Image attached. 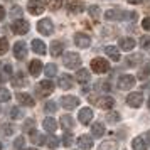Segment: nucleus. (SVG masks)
Wrapping results in <instances>:
<instances>
[{"label": "nucleus", "instance_id": "obj_1", "mask_svg": "<svg viewBox=\"0 0 150 150\" xmlns=\"http://www.w3.org/2000/svg\"><path fill=\"white\" fill-rule=\"evenodd\" d=\"M62 62H64V66L69 69H76L81 66V56L76 54V52H68V54L64 56V59H62Z\"/></svg>", "mask_w": 150, "mask_h": 150}, {"label": "nucleus", "instance_id": "obj_2", "mask_svg": "<svg viewBox=\"0 0 150 150\" xmlns=\"http://www.w3.org/2000/svg\"><path fill=\"white\" fill-rule=\"evenodd\" d=\"M91 69L95 71L96 74H103V73H106L110 69V64L106 59H101V57H96L91 61Z\"/></svg>", "mask_w": 150, "mask_h": 150}, {"label": "nucleus", "instance_id": "obj_3", "mask_svg": "<svg viewBox=\"0 0 150 150\" xmlns=\"http://www.w3.org/2000/svg\"><path fill=\"white\" fill-rule=\"evenodd\" d=\"M37 30H39L42 35H51L54 32V25H52V22L49 21V19H42V21H39V24H37Z\"/></svg>", "mask_w": 150, "mask_h": 150}, {"label": "nucleus", "instance_id": "obj_4", "mask_svg": "<svg viewBox=\"0 0 150 150\" xmlns=\"http://www.w3.org/2000/svg\"><path fill=\"white\" fill-rule=\"evenodd\" d=\"M12 30H14L15 34H27L29 32V22L27 21H22V19H17V21H14V24H12Z\"/></svg>", "mask_w": 150, "mask_h": 150}, {"label": "nucleus", "instance_id": "obj_5", "mask_svg": "<svg viewBox=\"0 0 150 150\" xmlns=\"http://www.w3.org/2000/svg\"><path fill=\"white\" fill-rule=\"evenodd\" d=\"M74 42L78 47L81 49H88L89 46H91V39H89V35L83 34V32H78V34L74 35Z\"/></svg>", "mask_w": 150, "mask_h": 150}, {"label": "nucleus", "instance_id": "obj_6", "mask_svg": "<svg viewBox=\"0 0 150 150\" xmlns=\"http://www.w3.org/2000/svg\"><path fill=\"white\" fill-rule=\"evenodd\" d=\"M133 84H135V78L130 74H123L118 79V88L120 89H130V88H133Z\"/></svg>", "mask_w": 150, "mask_h": 150}, {"label": "nucleus", "instance_id": "obj_7", "mask_svg": "<svg viewBox=\"0 0 150 150\" xmlns=\"http://www.w3.org/2000/svg\"><path fill=\"white\" fill-rule=\"evenodd\" d=\"M27 7H29V12L32 15H41L44 12V4L41 0H29Z\"/></svg>", "mask_w": 150, "mask_h": 150}, {"label": "nucleus", "instance_id": "obj_8", "mask_svg": "<svg viewBox=\"0 0 150 150\" xmlns=\"http://www.w3.org/2000/svg\"><path fill=\"white\" fill-rule=\"evenodd\" d=\"M14 56L17 57V59H24V57L27 56V44H25L24 41L15 42V46H14Z\"/></svg>", "mask_w": 150, "mask_h": 150}, {"label": "nucleus", "instance_id": "obj_9", "mask_svg": "<svg viewBox=\"0 0 150 150\" xmlns=\"http://www.w3.org/2000/svg\"><path fill=\"white\" fill-rule=\"evenodd\" d=\"M127 103L132 108H138V106H142V103H143V95L142 93H132V95L127 96Z\"/></svg>", "mask_w": 150, "mask_h": 150}, {"label": "nucleus", "instance_id": "obj_10", "mask_svg": "<svg viewBox=\"0 0 150 150\" xmlns=\"http://www.w3.org/2000/svg\"><path fill=\"white\" fill-rule=\"evenodd\" d=\"M61 105L64 106L66 110H73L79 105V100L76 96H62L61 98Z\"/></svg>", "mask_w": 150, "mask_h": 150}, {"label": "nucleus", "instance_id": "obj_11", "mask_svg": "<svg viewBox=\"0 0 150 150\" xmlns=\"http://www.w3.org/2000/svg\"><path fill=\"white\" fill-rule=\"evenodd\" d=\"M78 118H79V122H81L83 125H88V123L91 122V118H93V110L88 108V106H84L83 110H79Z\"/></svg>", "mask_w": 150, "mask_h": 150}, {"label": "nucleus", "instance_id": "obj_12", "mask_svg": "<svg viewBox=\"0 0 150 150\" xmlns=\"http://www.w3.org/2000/svg\"><path fill=\"white\" fill-rule=\"evenodd\" d=\"M105 19L106 21H123L125 19V12L123 10H118V8H111L105 14Z\"/></svg>", "mask_w": 150, "mask_h": 150}, {"label": "nucleus", "instance_id": "obj_13", "mask_svg": "<svg viewBox=\"0 0 150 150\" xmlns=\"http://www.w3.org/2000/svg\"><path fill=\"white\" fill-rule=\"evenodd\" d=\"M78 147H79V150H89L93 147V137L81 135L78 138Z\"/></svg>", "mask_w": 150, "mask_h": 150}, {"label": "nucleus", "instance_id": "obj_14", "mask_svg": "<svg viewBox=\"0 0 150 150\" xmlns=\"http://www.w3.org/2000/svg\"><path fill=\"white\" fill-rule=\"evenodd\" d=\"M96 105H98L101 110H110V108H113L115 101H113L111 96H101L100 100H96Z\"/></svg>", "mask_w": 150, "mask_h": 150}, {"label": "nucleus", "instance_id": "obj_15", "mask_svg": "<svg viewBox=\"0 0 150 150\" xmlns=\"http://www.w3.org/2000/svg\"><path fill=\"white\" fill-rule=\"evenodd\" d=\"M83 10H84V4L83 2H69L68 4L69 14H81Z\"/></svg>", "mask_w": 150, "mask_h": 150}, {"label": "nucleus", "instance_id": "obj_16", "mask_svg": "<svg viewBox=\"0 0 150 150\" xmlns=\"http://www.w3.org/2000/svg\"><path fill=\"white\" fill-rule=\"evenodd\" d=\"M17 100H19V103L24 105V106H34L35 105L34 98L29 96V95H25V93H19V95H17Z\"/></svg>", "mask_w": 150, "mask_h": 150}, {"label": "nucleus", "instance_id": "obj_17", "mask_svg": "<svg viewBox=\"0 0 150 150\" xmlns=\"http://www.w3.org/2000/svg\"><path fill=\"white\" fill-rule=\"evenodd\" d=\"M32 49H34L35 54H41V56H44L46 51H47L46 44H44L42 41H39V39H34V41H32Z\"/></svg>", "mask_w": 150, "mask_h": 150}, {"label": "nucleus", "instance_id": "obj_18", "mask_svg": "<svg viewBox=\"0 0 150 150\" xmlns=\"http://www.w3.org/2000/svg\"><path fill=\"white\" fill-rule=\"evenodd\" d=\"M41 71H42V62L41 61L34 59V61L29 64V73H30L32 76H39L41 74Z\"/></svg>", "mask_w": 150, "mask_h": 150}, {"label": "nucleus", "instance_id": "obj_19", "mask_svg": "<svg viewBox=\"0 0 150 150\" xmlns=\"http://www.w3.org/2000/svg\"><path fill=\"white\" fill-rule=\"evenodd\" d=\"M59 86H61L62 89L73 88V78H71L69 74H61L59 76Z\"/></svg>", "mask_w": 150, "mask_h": 150}, {"label": "nucleus", "instance_id": "obj_20", "mask_svg": "<svg viewBox=\"0 0 150 150\" xmlns=\"http://www.w3.org/2000/svg\"><path fill=\"white\" fill-rule=\"evenodd\" d=\"M52 89H54V83L49 81V79H44V81H41V84H39V91H42V95H49Z\"/></svg>", "mask_w": 150, "mask_h": 150}, {"label": "nucleus", "instance_id": "obj_21", "mask_svg": "<svg viewBox=\"0 0 150 150\" xmlns=\"http://www.w3.org/2000/svg\"><path fill=\"white\" fill-rule=\"evenodd\" d=\"M42 125H44V128L47 130L49 133H56V130H57V122L54 118H46L42 122Z\"/></svg>", "mask_w": 150, "mask_h": 150}, {"label": "nucleus", "instance_id": "obj_22", "mask_svg": "<svg viewBox=\"0 0 150 150\" xmlns=\"http://www.w3.org/2000/svg\"><path fill=\"white\" fill-rule=\"evenodd\" d=\"M120 47L123 51H132V49L135 47V41L132 37H123L122 41H120Z\"/></svg>", "mask_w": 150, "mask_h": 150}, {"label": "nucleus", "instance_id": "obj_23", "mask_svg": "<svg viewBox=\"0 0 150 150\" xmlns=\"http://www.w3.org/2000/svg\"><path fill=\"white\" fill-rule=\"evenodd\" d=\"M105 52L110 56V59H111V61H120V51H118L116 47L108 46V47L105 49Z\"/></svg>", "mask_w": 150, "mask_h": 150}, {"label": "nucleus", "instance_id": "obj_24", "mask_svg": "<svg viewBox=\"0 0 150 150\" xmlns=\"http://www.w3.org/2000/svg\"><path fill=\"white\" fill-rule=\"evenodd\" d=\"M12 84H14L15 88H22V86L27 84V79H25L24 74H15L14 78H12Z\"/></svg>", "mask_w": 150, "mask_h": 150}, {"label": "nucleus", "instance_id": "obj_25", "mask_svg": "<svg viewBox=\"0 0 150 150\" xmlns=\"http://www.w3.org/2000/svg\"><path fill=\"white\" fill-rule=\"evenodd\" d=\"M76 79L79 83H88L89 81V71L88 69H79L76 73Z\"/></svg>", "mask_w": 150, "mask_h": 150}, {"label": "nucleus", "instance_id": "obj_26", "mask_svg": "<svg viewBox=\"0 0 150 150\" xmlns=\"http://www.w3.org/2000/svg\"><path fill=\"white\" fill-rule=\"evenodd\" d=\"M61 125H62V128H73L74 127V120L71 118L69 115H62L61 116Z\"/></svg>", "mask_w": 150, "mask_h": 150}, {"label": "nucleus", "instance_id": "obj_27", "mask_svg": "<svg viewBox=\"0 0 150 150\" xmlns=\"http://www.w3.org/2000/svg\"><path fill=\"white\" fill-rule=\"evenodd\" d=\"M118 149V145H116V142H113V140H106V142H103L100 147H98V150H116Z\"/></svg>", "mask_w": 150, "mask_h": 150}, {"label": "nucleus", "instance_id": "obj_28", "mask_svg": "<svg viewBox=\"0 0 150 150\" xmlns=\"http://www.w3.org/2000/svg\"><path fill=\"white\" fill-rule=\"evenodd\" d=\"M91 133L95 137H101L105 133V127H103V123H95L93 127H91Z\"/></svg>", "mask_w": 150, "mask_h": 150}, {"label": "nucleus", "instance_id": "obj_29", "mask_svg": "<svg viewBox=\"0 0 150 150\" xmlns=\"http://www.w3.org/2000/svg\"><path fill=\"white\" fill-rule=\"evenodd\" d=\"M62 52V42H52L51 44V54L52 56H61Z\"/></svg>", "mask_w": 150, "mask_h": 150}, {"label": "nucleus", "instance_id": "obj_30", "mask_svg": "<svg viewBox=\"0 0 150 150\" xmlns=\"http://www.w3.org/2000/svg\"><path fill=\"white\" fill-rule=\"evenodd\" d=\"M46 5L49 10H57L62 7V0H46Z\"/></svg>", "mask_w": 150, "mask_h": 150}, {"label": "nucleus", "instance_id": "obj_31", "mask_svg": "<svg viewBox=\"0 0 150 150\" xmlns=\"http://www.w3.org/2000/svg\"><path fill=\"white\" fill-rule=\"evenodd\" d=\"M132 145H133V150H145L147 147H145V142H143V138H140V137H137L135 140L132 142Z\"/></svg>", "mask_w": 150, "mask_h": 150}, {"label": "nucleus", "instance_id": "obj_32", "mask_svg": "<svg viewBox=\"0 0 150 150\" xmlns=\"http://www.w3.org/2000/svg\"><path fill=\"white\" fill-rule=\"evenodd\" d=\"M30 140H32L34 143H37V145H41V143L46 142V140H44V137H42L39 132H34V130H32V133H30Z\"/></svg>", "mask_w": 150, "mask_h": 150}, {"label": "nucleus", "instance_id": "obj_33", "mask_svg": "<svg viewBox=\"0 0 150 150\" xmlns=\"http://www.w3.org/2000/svg\"><path fill=\"white\" fill-rule=\"evenodd\" d=\"M44 73H46L49 78L56 76V73H57V68H56V64H52V62H51V64H47V66H46V69H44Z\"/></svg>", "mask_w": 150, "mask_h": 150}, {"label": "nucleus", "instance_id": "obj_34", "mask_svg": "<svg viewBox=\"0 0 150 150\" xmlns=\"http://www.w3.org/2000/svg\"><path fill=\"white\" fill-rule=\"evenodd\" d=\"M8 100H10V91L5 89V88H0V101L5 103V101H8Z\"/></svg>", "mask_w": 150, "mask_h": 150}, {"label": "nucleus", "instance_id": "obj_35", "mask_svg": "<svg viewBox=\"0 0 150 150\" xmlns=\"http://www.w3.org/2000/svg\"><path fill=\"white\" fill-rule=\"evenodd\" d=\"M7 51H8V41L2 37V39H0V54H5Z\"/></svg>", "mask_w": 150, "mask_h": 150}, {"label": "nucleus", "instance_id": "obj_36", "mask_svg": "<svg viewBox=\"0 0 150 150\" xmlns=\"http://www.w3.org/2000/svg\"><path fill=\"white\" fill-rule=\"evenodd\" d=\"M2 132H4V135H5V137H10L12 133H14V127H12L10 123H7V125H4V127H2Z\"/></svg>", "mask_w": 150, "mask_h": 150}, {"label": "nucleus", "instance_id": "obj_37", "mask_svg": "<svg viewBox=\"0 0 150 150\" xmlns=\"http://www.w3.org/2000/svg\"><path fill=\"white\" fill-rule=\"evenodd\" d=\"M89 14H91V17H100V14H101V10H100V7H96V5H91V7L88 8Z\"/></svg>", "mask_w": 150, "mask_h": 150}, {"label": "nucleus", "instance_id": "obj_38", "mask_svg": "<svg viewBox=\"0 0 150 150\" xmlns=\"http://www.w3.org/2000/svg\"><path fill=\"white\" fill-rule=\"evenodd\" d=\"M150 74V64H145V66H143V69L142 71H140V73H138V78H147V76Z\"/></svg>", "mask_w": 150, "mask_h": 150}, {"label": "nucleus", "instance_id": "obj_39", "mask_svg": "<svg viewBox=\"0 0 150 150\" xmlns=\"http://www.w3.org/2000/svg\"><path fill=\"white\" fill-rule=\"evenodd\" d=\"M56 110H57V105H56L54 101H47L46 103V111H47V113H54Z\"/></svg>", "mask_w": 150, "mask_h": 150}, {"label": "nucleus", "instance_id": "obj_40", "mask_svg": "<svg viewBox=\"0 0 150 150\" xmlns=\"http://www.w3.org/2000/svg\"><path fill=\"white\" fill-rule=\"evenodd\" d=\"M71 143H73V135L71 133H66V135L62 137V145L64 147H69Z\"/></svg>", "mask_w": 150, "mask_h": 150}, {"label": "nucleus", "instance_id": "obj_41", "mask_svg": "<svg viewBox=\"0 0 150 150\" xmlns=\"http://www.w3.org/2000/svg\"><path fill=\"white\" fill-rule=\"evenodd\" d=\"M14 147H15V150H22V149H24V137H17Z\"/></svg>", "mask_w": 150, "mask_h": 150}, {"label": "nucleus", "instance_id": "obj_42", "mask_svg": "<svg viewBox=\"0 0 150 150\" xmlns=\"http://www.w3.org/2000/svg\"><path fill=\"white\" fill-rule=\"evenodd\" d=\"M24 130H25V132H32V130H34V120H25Z\"/></svg>", "mask_w": 150, "mask_h": 150}, {"label": "nucleus", "instance_id": "obj_43", "mask_svg": "<svg viewBox=\"0 0 150 150\" xmlns=\"http://www.w3.org/2000/svg\"><path fill=\"white\" fill-rule=\"evenodd\" d=\"M118 120H120V115L118 113H115V111L108 113V122H118Z\"/></svg>", "mask_w": 150, "mask_h": 150}, {"label": "nucleus", "instance_id": "obj_44", "mask_svg": "<svg viewBox=\"0 0 150 150\" xmlns=\"http://www.w3.org/2000/svg\"><path fill=\"white\" fill-rule=\"evenodd\" d=\"M140 44H142L143 47H149V44H150V37H149V35H143V37H140Z\"/></svg>", "mask_w": 150, "mask_h": 150}, {"label": "nucleus", "instance_id": "obj_45", "mask_svg": "<svg viewBox=\"0 0 150 150\" xmlns=\"http://www.w3.org/2000/svg\"><path fill=\"white\" fill-rule=\"evenodd\" d=\"M47 145L51 147V149H56V147H57V140H56V137H51V138H49Z\"/></svg>", "mask_w": 150, "mask_h": 150}, {"label": "nucleus", "instance_id": "obj_46", "mask_svg": "<svg viewBox=\"0 0 150 150\" xmlns=\"http://www.w3.org/2000/svg\"><path fill=\"white\" fill-rule=\"evenodd\" d=\"M21 110L19 108H12V111H10V116H12V118H21Z\"/></svg>", "mask_w": 150, "mask_h": 150}, {"label": "nucleus", "instance_id": "obj_47", "mask_svg": "<svg viewBox=\"0 0 150 150\" xmlns=\"http://www.w3.org/2000/svg\"><path fill=\"white\" fill-rule=\"evenodd\" d=\"M142 25H143V29H145V30H150V17H147V19H143Z\"/></svg>", "mask_w": 150, "mask_h": 150}, {"label": "nucleus", "instance_id": "obj_48", "mask_svg": "<svg viewBox=\"0 0 150 150\" xmlns=\"http://www.w3.org/2000/svg\"><path fill=\"white\" fill-rule=\"evenodd\" d=\"M10 12H12V15H21L22 14V10H21V7H17V5H15V7H12V10H10Z\"/></svg>", "mask_w": 150, "mask_h": 150}, {"label": "nucleus", "instance_id": "obj_49", "mask_svg": "<svg viewBox=\"0 0 150 150\" xmlns=\"http://www.w3.org/2000/svg\"><path fill=\"white\" fill-rule=\"evenodd\" d=\"M4 69H5V74H7V76L12 74V68H10V64H5V68H4Z\"/></svg>", "mask_w": 150, "mask_h": 150}, {"label": "nucleus", "instance_id": "obj_50", "mask_svg": "<svg viewBox=\"0 0 150 150\" xmlns=\"http://www.w3.org/2000/svg\"><path fill=\"white\" fill-rule=\"evenodd\" d=\"M5 19V10H4V7L0 5V21H4Z\"/></svg>", "mask_w": 150, "mask_h": 150}, {"label": "nucleus", "instance_id": "obj_51", "mask_svg": "<svg viewBox=\"0 0 150 150\" xmlns=\"http://www.w3.org/2000/svg\"><path fill=\"white\" fill-rule=\"evenodd\" d=\"M128 4H133V5H137V4H142V2H145V0H127Z\"/></svg>", "mask_w": 150, "mask_h": 150}, {"label": "nucleus", "instance_id": "obj_52", "mask_svg": "<svg viewBox=\"0 0 150 150\" xmlns=\"http://www.w3.org/2000/svg\"><path fill=\"white\" fill-rule=\"evenodd\" d=\"M143 137H145V142H147V143L150 145V132H147V133H145Z\"/></svg>", "mask_w": 150, "mask_h": 150}, {"label": "nucleus", "instance_id": "obj_53", "mask_svg": "<svg viewBox=\"0 0 150 150\" xmlns=\"http://www.w3.org/2000/svg\"><path fill=\"white\" fill-rule=\"evenodd\" d=\"M145 10H147V12H150V5H147V7H145Z\"/></svg>", "mask_w": 150, "mask_h": 150}, {"label": "nucleus", "instance_id": "obj_54", "mask_svg": "<svg viewBox=\"0 0 150 150\" xmlns=\"http://www.w3.org/2000/svg\"><path fill=\"white\" fill-rule=\"evenodd\" d=\"M149 110H150V100H149Z\"/></svg>", "mask_w": 150, "mask_h": 150}, {"label": "nucleus", "instance_id": "obj_55", "mask_svg": "<svg viewBox=\"0 0 150 150\" xmlns=\"http://www.w3.org/2000/svg\"><path fill=\"white\" fill-rule=\"evenodd\" d=\"M29 150H35V149H29Z\"/></svg>", "mask_w": 150, "mask_h": 150}, {"label": "nucleus", "instance_id": "obj_56", "mask_svg": "<svg viewBox=\"0 0 150 150\" xmlns=\"http://www.w3.org/2000/svg\"><path fill=\"white\" fill-rule=\"evenodd\" d=\"M7 2H10V0H7Z\"/></svg>", "mask_w": 150, "mask_h": 150}]
</instances>
